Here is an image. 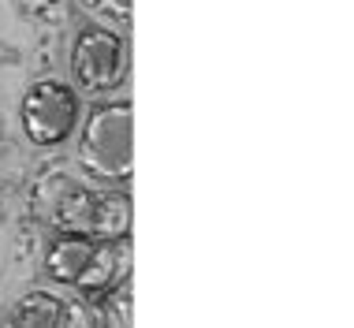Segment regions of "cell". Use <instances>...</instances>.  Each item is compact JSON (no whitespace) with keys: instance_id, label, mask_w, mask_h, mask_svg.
I'll list each match as a JSON object with an SVG mask.
<instances>
[{"instance_id":"1","label":"cell","mask_w":354,"mask_h":328,"mask_svg":"<svg viewBox=\"0 0 354 328\" xmlns=\"http://www.w3.org/2000/svg\"><path fill=\"white\" fill-rule=\"evenodd\" d=\"M79 161L90 176L123 183L131 179L135 168V120H131V104H101L90 112L82 127V146Z\"/></svg>"},{"instance_id":"2","label":"cell","mask_w":354,"mask_h":328,"mask_svg":"<svg viewBox=\"0 0 354 328\" xmlns=\"http://www.w3.org/2000/svg\"><path fill=\"white\" fill-rule=\"evenodd\" d=\"M79 123V98L71 86L45 79L26 90L23 98V131L34 146H60L71 138Z\"/></svg>"},{"instance_id":"3","label":"cell","mask_w":354,"mask_h":328,"mask_svg":"<svg viewBox=\"0 0 354 328\" xmlns=\"http://www.w3.org/2000/svg\"><path fill=\"white\" fill-rule=\"evenodd\" d=\"M71 71L82 90H109L123 75V45L109 30H82L71 53Z\"/></svg>"},{"instance_id":"4","label":"cell","mask_w":354,"mask_h":328,"mask_svg":"<svg viewBox=\"0 0 354 328\" xmlns=\"http://www.w3.org/2000/svg\"><path fill=\"white\" fill-rule=\"evenodd\" d=\"M93 250H97V239L93 235H79V231H64V239H56L49 257H45V276L56 280L64 287H75L79 276L86 273Z\"/></svg>"},{"instance_id":"5","label":"cell","mask_w":354,"mask_h":328,"mask_svg":"<svg viewBox=\"0 0 354 328\" xmlns=\"http://www.w3.org/2000/svg\"><path fill=\"white\" fill-rule=\"evenodd\" d=\"M120 254L123 246L120 243H109V239H97V250H93L90 265H86V273L79 276V284H75V291L82 298H90V302H97L101 295L112 291V284L123 276L120 268Z\"/></svg>"},{"instance_id":"6","label":"cell","mask_w":354,"mask_h":328,"mask_svg":"<svg viewBox=\"0 0 354 328\" xmlns=\"http://www.w3.org/2000/svg\"><path fill=\"white\" fill-rule=\"evenodd\" d=\"M60 317H64V298L37 287L12 306L4 328H60Z\"/></svg>"},{"instance_id":"7","label":"cell","mask_w":354,"mask_h":328,"mask_svg":"<svg viewBox=\"0 0 354 328\" xmlns=\"http://www.w3.org/2000/svg\"><path fill=\"white\" fill-rule=\"evenodd\" d=\"M131 231V201L123 194H93V213H90V235L123 243Z\"/></svg>"},{"instance_id":"8","label":"cell","mask_w":354,"mask_h":328,"mask_svg":"<svg viewBox=\"0 0 354 328\" xmlns=\"http://www.w3.org/2000/svg\"><path fill=\"white\" fill-rule=\"evenodd\" d=\"M60 328H101L97 325V302L90 298H71L64 302V317H60Z\"/></svg>"},{"instance_id":"9","label":"cell","mask_w":354,"mask_h":328,"mask_svg":"<svg viewBox=\"0 0 354 328\" xmlns=\"http://www.w3.org/2000/svg\"><path fill=\"white\" fill-rule=\"evenodd\" d=\"M97 325H101V328H127L123 302H104V306H97Z\"/></svg>"},{"instance_id":"10","label":"cell","mask_w":354,"mask_h":328,"mask_svg":"<svg viewBox=\"0 0 354 328\" xmlns=\"http://www.w3.org/2000/svg\"><path fill=\"white\" fill-rule=\"evenodd\" d=\"M90 4L112 19H131V0H90Z\"/></svg>"}]
</instances>
